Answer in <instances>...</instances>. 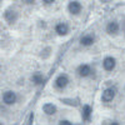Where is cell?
<instances>
[{"mask_svg": "<svg viewBox=\"0 0 125 125\" xmlns=\"http://www.w3.org/2000/svg\"><path fill=\"white\" fill-rule=\"evenodd\" d=\"M44 3H46V4H51V3H54L55 0H43Z\"/></svg>", "mask_w": 125, "mask_h": 125, "instance_id": "2e32d148", "label": "cell"}, {"mask_svg": "<svg viewBox=\"0 0 125 125\" xmlns=\"http://www.w3.org/2000/svg\"><path fill=\"white\" fill-rule=\"evenodd\" d=\"M103 65H104V69L108 70V71L113 70L114 68H115V59L114 58H106L105 60H104Z\"/></svg>", "mask_w": 125, "mask_h": 125, "instance_id": "277c9868", "label": "cell"}, {"mask_svg": "<svg viewBox=\"0 0 125 125\" xmlns=\"http://www.w3.org/2000/svg\"><path fill=\"white\" fill-rule=\"evenodd\" d=\"M90 73H91V69H90L89 65H81V66L79 68V74H80L81 76H88Z\"/></svg>", "mask_w": 125, "mask_h": 125, "instance_id": "8fae6325", "label": "cell"}, {"mask_svg": "<svg viewBox=\"0 0 125 125\" xmlns=\"http://www.w3.org/2000/svg\"><path fill=\"white\" fill-rule=\"evenodd\" d=\"M80 10H81V4L79 1H71L69 4V11L71 14H79L80 13Z\"/></svg>", "mask_w": 125, "mask_h": 125, "instance_id": "3957f363", "label": "cell"}, {"mask_svg": "<svg viewBox=\"0 0 125 125\" xmlns=\"http://www.w3.org/2000/svg\"><path fill=\"white\" fill-rule=\"evenodd\" d=\"M111 125H119V124H118V123H113Z\"/></svg>", "mask_w": 125, "mask_h": 125, "instance_id": "e0dca14e", "label": "cell"}, {"mask_svg": "<svg viewBox=\"0 0 125 125\" xmlns=\"http://www.w3.org/2000/svg\"><path fill=\"white\" fill-rule=\"evenodd\" d=\"M118 30H119V24L115 23V21H111L106 26V31L109 34H116L118 33Z\"/></svg>", "mask_w": 125, "mask_h": 125, "instance_id": "52a82bcc", "label": "cell"}, {"mask_svg": "<svg viewBox=\"0 0 125 125\" xmlns=\"http://www.w3.org/2000/svg\"><path fill=\"white\" fill-rule=\"evenodd\" d=\"M33 81L35 83V84H41V83L44 81V78L41 74H39V73H36V74L33 76Z\"/></svg>", "mask_w": 125, "mask_h": 125, "instance_id": "4fadbf2b", "label": "cell"}, {"mask_svg": "<svg viewBox=\"0 0 125 125\" xmlns=\"http://www.w3.org/2000/svg\"><path fill=\"white\" fill-rule=\"evenodd\" d=\"M114 96H115V89H113V88L106 89L103 93V101H106V103L111 101L114 99Z\"/></svg>", "mask_w": 125, "mask_h": 125, "instance_id": "7a4b0ae2", "label": "cell"}, {"mask_svg": "<svg viewBox=\"0 0 125 125\" xmlns=\"http://www.w3.org/2000/svg\"><path fill=\"white\" fill-rule=\"evenodd\" d=\"M55 30H56V33H58L59 35H65V34L68 33V25L64 24V23L58 24L56 28H55Z\"/></svg>", "mask_w": 125, "mask_h": 125, "instance_id": "9c48e42d", "label": "cell"}, {"mask_svg": "<svg viewBox=\"0 0 125 125\" xmlns=\"http://www.w3.org/2000/svg\"><path fill=\"white\" fill-rule=\"evenodd\" d=\"M90 114H91V108L89 105H85L84 110H83V119H84V120H89L90 119Z\"/></svg>", "mask_w": 125, "mask_h": 125, "instance_id": "7c38bea8", "label": "cell"}, {"mask_svg": "<svg viewBox=\"0 0 125 125\" xmlns=\"http://www.w3.org/2000/svg\"><path fill=\"white\" fill-rule=\"evenodd\" d=\"M55 83H56V86H58L59 89H62V88H65V86L68 85L69 80H68V76H66V75H59Z\"/></svg>", "mask_w": 125, "mask_h": 125, "instance_id": "5b68a950", "label": "cell"}, {"mask_svg": "<svg viewBox=\"0 0 125 125\" xmlns=\"http://www.w3.org/2000/svg\"><path fill=\"white\" fill-rule=\"evenodd\" d=\"M24 3H26V4H34V1L35 0H23Z\"/></svg>", "mask_w": 125, "mask_h": 125, "instance_id": "9a60e30c", "label": "cell"}, {"mask_svg": "<svg viewBox=\"0 0 125 125\" xmlns=\"http://www.w3.org/2000/svg\"><path fill=\"white\" fill-rule=\"evenodd\" d=\"M80 43H81L83 45H85V46H89V45H91V44L94 43V36H91V35L83 36V38L80 39Z\"/></svg>", "mask_w": 125, "mask_h": 125, "instance_id": "30bf717a", "label": "cell"}, {"mask_svg": "<svg viewBox=\"0 0 125 125\" xmlns=\"http://www.w3.org/2000/svg\"><path fill=\"white\" fill-rule=\"evenodd\" d=\"M43 110L45 114H48V115H53V114H55L56 111V108L55 105H53V104H45V105L43 106Z\"/></svg>", "mask_w": 125, "mask_h": 125, "instance_id": "ba28073f", "label": "cell"}, {"mask_svg": "<svg viewBox=\"0 0 125 125\" xmlns=\"http://www.w3.org/2000/svg\"><path fill=\"white\" fill-rule=\"evenodd\" d=\"M3 100L5 104H8V105H10V104H14L15 100H16V95H15V93L13 91H6L4 94V96H3Z\"/></svg>", "mask_w": 125, "mask_h": 125, "instance_id": "6da1fadb", "label": "cell"}, {"mask_svg": "<svg viewBox=\"0 0 125 125\" xmlns=\"http://www.w3.org/2000/svg\"><path fill=\"white\" fill-rule=\"evenodd\" d=\"M59 125H71V123L70 121H68V120H62V121H60V124Z\"/></svg>", "mask_w": 125, "mask_h": 125, "instance_id": "5bb4252c", "label": "cell"}, {"mask_svg": "<svg viewBox=\"0 0 125 125\" xmlns=\"http://www.w3.org/2000/svg\"><path fill=\"white\" fill-rule=\"evenodd\" d=\"M4 18H5V20H6L9 24H13L15 20H16V13L15 11H11V10H6L5 14H4Z\"/></svg>", "mask_w": 125, "mask_h": 125, "instance_id": "8992f818", "label": "cell"}]
</instances>
